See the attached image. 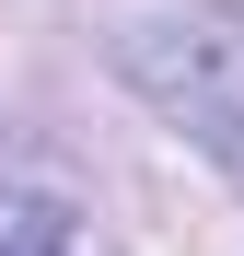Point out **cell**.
<instances>
[{
	"instance_id": "cell-1",
	"label": "cell",
	"mask_w": 244,
	"mask_h": 256,
	"mask_svg": "<svg viewBox=\"0 0 244 256\" xmlns=\"http://www.w3.org/2000/svg\"><path fill=\"white\" fill-rule=\"evenodd\" d=\"M116 58H128V82H140V94L221 163L233 186H244V12H210V0L151 12Z\"/></svg>"
},
{
	"instance_id": "cell-2",
	"label": "cell",
	"mask_w": 244,
	"mask_h": 256,
	"mask_svg": "<svg viewBox=\"0 0 244 256\" xmlns=\"http://www.w3.org/2000/svg\"><path fill=\"white\" fill-rule=\"evenodd\" d=\"M0 256H116L93 186L58 152H0Z\"/></svg>"
}]
</instances>
